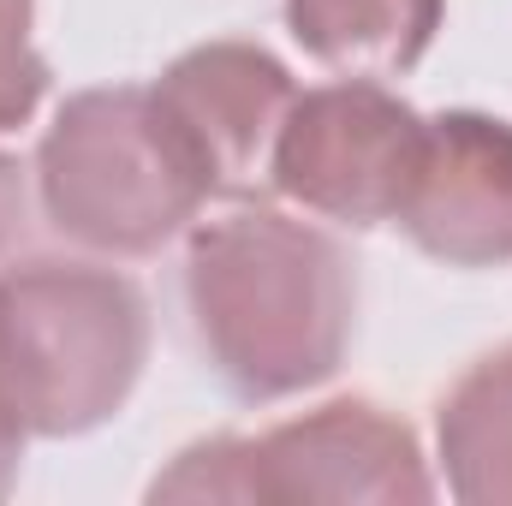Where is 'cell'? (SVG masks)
Here are the masks:
<instances>
[{
	"instance_id": "cell-1",
	"label": "cell",
	"mask_w": 512,
	"mask_h": 506,
	"mask_svg": "<svg viewBox=\"0 0 512 506\" xmlns=\"http://www.w3.org/2000/svg\"><path fill=\"white\" fill-rule=\"evenodd\" d=\"M185 316L209 370L239 399L268 405L322 387L346 364L358 280L322 227L245 203L191 227Z\"/></svg>"
},
{
	"instance_id": "cell-2",
	"label": "cell",
	"mask_w": 512,
	"mask_h": 506,
	"mask_svg": "<svg viewBox=\"0 0 512 506\" xmlns=\"http://www.w3.org/2000/svg\"><path fill=\"white\" fill-rule=\"evenodd\" d=\"M149 364V298L120 268L24 256L0 268V405L24 435L72 441L126 411Z\"/></svg>"
},
{
	"instance_id": "cell-3",
	"label": "cell",
	"mask_w": 512,
	"mask_h": 506,
	"mask_svg": "<svg viewBox=\"0 0 512 506\" xmlns=\"http://www.w3.org/2000/svg\"><path fill=\"white\" fill-rule=\"evenodd\" d=\"M36 197L60 239L102 256H155L209 203L197 167L137 84L78 90L36 143Z\"/></svg>"
},
{
	"instance_id": "cell-4",
	"label": "cell",
	"mask_w": 512,
	"mask_h": 506,
	"mask_svg": "<svg viewBox=\"0 0 512 506\" xmlns=\"http://www.w3.org/2000/svg\"><path fill=\"white\" fill-rule=\"evenodd\" d=\"M155 501H435L411 423L376 399H328L262 435L197 441L149 483Z\"/></svg>"
},
{
	"instance_id": "cell-5",
	"label": "cell",
	"mask_w": 512,
	"mask_h": 506,
	"mask_svg": "<svg viewBox=\"0 0 512 506\" xmlns=\"http://www.w3.org/2000/svg\"><path fill=\"white\" fill-rule=\"evenodd\" d=\"M417 149L423 114L399 102L382 78L298 90L274 143V191L322 221L382 227L405 203Z\"/></svg>"
},
{
	"instance_id": "cell-6",
	"label": "cell",
	"mask_w": 512,
	"mask_h": 506,
	"mask_svg": "<svg viewBox=\"0 0 512 506\" xmlns=\"http://www.w3.org/2000/svg\"><path fill=\"white\" fill-rule=\"evenodd\" d=\"M149 96L209 197L251 203L274 191V143L298 84L262 42H197L149 84Z\"/></svg>"
},
{
	"instance_id": "cell-7",
	"label": "cell",
	"mask_w": 512,
	"mask_h": 506,
	"mask_svg": "<svg viewBox=\"0 0 512 506\" xmlns=\"http://www.w3.org/2000/svg\"><path fill=\"white\" fill-rule=\"evenodd\" d=\"M405 239L447 268L512 262V120L447 108L423 120L417 173L393 215Z\"/></svg>"
},
{
	"instance_id": "cell-8",
	"label": "cell",
	"mask_w": 512,
	"mask_h": 506,
	"mask_svg": "<svg viewBox=\"0 0 512 506\" xmlns=\"http://www.w3.org/2000/svg\"><path fill=\"white\" fill-rule=\"evenodd\" d=\"M447 0H286L292 42L346 78H405L435 30Z\"/></svg>"
},
{
	"instance_id": "cell-9",
	"label": "cell",
	"mask_w": 512,
	"mask_h": 506,
	"mask_svg": "<svg viewBox=\"0 0 512 506\" xmlns=\"http://www.w3.org/2000/svg\"><path fill=\"white\" fill-rule=\"evenodd\" d=\"M435 447L459 506H512V340L447 387L435 411Z\"/></svg>"
},
{
	"instance_id": "cell-10",
	"label": "cell",
	"mask_w": 512,
	"mask_h": 506,
	"mask_svg": "<svg viewBox=\"0 0 512 506\" xmlns=\"http://www.w3.org/2000/svg\"><path fill=\"white\" fill-rule=\"evenodd\" d=\"M36 0H0V131H18L48 96V60L30 42Z\"/></svg>"
},
{
	"instance_id": "cell-11",
	"label": "cell",
	"mask_w": 512,
	"mask_h": 506,
	"mask_svg": "<svg viewBox=\"0 0 512 506\" xmlns=\"http://www.w3.org/2000/svg\"><path fill=\"white\" fill-rule=\"evenodd\" d=\"M24 221H30V185H24V161L0 149V256L18 245Z\"/></svg>"
},
{
	"instance_id": "cell-12",
	"label": "cell",
	"mask_w": 512,
	"mask_h": 506,
	"mask_svg": "<svg viewBox=\"0 0 512 506\" xmlns=\"http://www.w3.org/2000/svg\"><path fill=\"white\" fill-rule=\"evenodd\" d=\"M18 459H24V423L0 405V501H6L12 483H18Z\"/></svg>"
}]
</instances>
